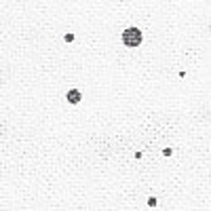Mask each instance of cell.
<instances>
[{
	"label": "cell",
	"instance_id": "1",
	"mask_svg": "<svg viewBox=\"0 0 211 211\" xmlns=\"http://www.w3.org/2000/svg\"><path fill=\"white\" fill-rule=\"evenodd\" d=\"M142 40H144L142 30H137V28H129V30L122 32V42H125V47H139V44H142Z\"/></svg>",
	"mask_w": 211,
	"mask_h": 211
},
{
	"label": "cell",
	"instance_id": "2",
	"mask_svg": "<svg viewBox=\"0 0 211 211\" xmlns=\"http://www.w3.org/2000/svg\"><path fill=\"white\" fill-rule=\"evenodd\" d=\"M80 97H83V95H80V91H78V89L68 91V101H70V104H78V101H80Z\"/></svg>",
	"mask_w": 211,
	"mask_h": 211
}]
</instances>
